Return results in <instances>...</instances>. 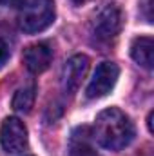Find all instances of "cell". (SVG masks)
I'll return each instance as SVG.
<instances>
[{
	"mask_svg": "<svg viewBox=\"0 0 154 156\" xmlns=\"http://www.w3.org/2000/svg\"><path fill=\"white\" fill-rule=\"evenodd\" d=\"M91 134L100 147L118 153L134 140V125L123 111L111 107L96 116Z\"/></svg>",
	"mask_w": 154,
	"mask_h": 156,
	"instance_id": "cell-1",
	"label": "cell"
},
{
	"mask_svg": "<svg viewBox=\"0 0 154 156\" xmlns=\"http://www.w3.org/2000/svg\"><path fill=\"white\" fill-rule=\"evenodd\" d=\"M56 16L54 2L53 0H26V4L20 7L18 24L24 33L35 35L40 31H45Z\"/></svg>",
	"mask_w": 154,
	"mask_h": 156,
	"instance_id": "cell-2",
	"label": "cell"
},
{
	"mask_svg": "<svg viewBox=\"0 0 154 156\" xmlns=\"http://www.w3.org/2000/svg\"><path fill=\"white\" fill-rule=\"evenodd\" d=\"M123 26V13L118 5H105L93 20V35L100 42H111L116 38Z\"/></svg>",
	"mask_w": 154,
	"mask_h": 156,
	"instance_id": "cell-3",
	"label": "cell"
},
{
	"mask_svg": "<svg viewBox=\"0 0 154 156\" xmlns=\"http://www.w3.org/2000/svg\"><path fill=\"white\" fill-rule=\"evenodd\" d=\"M0 145L5 153H20L27 147V127L16 116L5 118L0 125Z\"/></svg>",
	"mask_w": 154,
	"mask_h": 156,
	"instance_id": "cell-4",
	"label": "cell"
},
{
	"mask_svg": "<svg viewBox=\"0 0 154 156\" xmlns=\"http://www.w3.org/2000/svg\"><path fill=\"white\" fill-rule=\"evenodd\" d=\"M118 76H120V67L114 62H102L96 67L94 75L85 89L87 98H102L109 94L118 82Z\"/></svg>",
	"mask_w": 154,
	"mask_h": 156,
	"instance_id": "cell-5",
	"label": "cell"
},
{
	"mask_svg": "<svg viewBox=\"0 0 154 156\" xmlns=\"http://www.w3.org/2000/svg\"><path fill=\"white\" fill-rule=\"evenodd\" d=\"M22 60H24V66L31 73H35V75L44 73L51 66V62H53V47L47 42L33 44V45L24 49Z\"/></svg>",
	"mask_w": 154,
	"mask_h": 156,
	"instance_id": "cell-6",
	"label": "cell"
},
{
	"mask_svg": "<svg viewBox=\"0 0 154 156\" xmlns=\"http://www.w3.org/2000/svg\"><path fill=\"white\" fill-rule=\"evenodd\" d=\"M89 71V58L85 55H75L71 56L65 66H64V73H62V85L67 93H75L82 80L85 78Z\"/></svg>",
	"mask_w": 154,
	"mask_h": 156,
	"instance_id": "cell-7",
	"label": "cell"
},
{
	"mask_svg": "<svg viewBox=\"0 0 154 156\" xmlns=\"http://www.w3.org/2000/svg\"><path fill=\"white\" fill-rule=\"evenodd\" d=\"M69 156H98L89 127H76L69 138Z\"/></svg>",
	"mask_w": 154,
	"mask_h": 156,
	"instance_id": "cell-8",
	"label": "cell"
},
{
	"mask_svg": "<svg viewBox=\"0 0 154 156\" xmlns=\"http://www.w3.org/2000/svg\"><path fill=\"white\" fill-rule=\"evenodd\" d=\"M131 56L136 64L145 69H152L154 64V40L151 37H138L131 44Z\"/></svg>",
	"mask_w": 154,
	"mask_h": 156,
	"instance_id": "cell-9",
	"label": "cell"
},
{
	"mask_svg": "<svg viewBox=\"0 0 154 156\" xmlns=\"http://www.w3.org/2000/svg\"><path fill=\"white\" fill-rule=\"evenodd\" d=\"M35 87L31 85V87H24V89H18L16 93H15V96H13V102H11V105H13V109L16 111V113H24V115H27L29 111H31V107L35 105Z\"/></svg>",
	"mask_w": 154,
	"mask_h": 156,
	"instance_id": "cell-10",
	"label": "cell"
},
{
	"mask_svg": "<svg viewBox=\"0 0 154 156\" xmlns=\"http://www.w3.org/2000/svg\"><path fill=\"white\" fill-rule=\"evenodd\" d=\"M7 58H9V47H7V44L4 40L0 38V67H4Z\"/></svg>",
	"mask_w": 154,
	"mask_h": 156,
	"instance_id": "cell-11",
	"label": "cell"
},
{
	"mask_svg": "<svg viewBox=\"0 0 154 156\" xmlns=\"http://www.w3.org/2000/svg\"><path fill=\"white\" fill-rule=\"evenodd\" d=\"M2 5H11V7H22L26 0H0Z\"/></svg>",
	"mask_w": 154,
	"mask_h": 156,
	"instance_id": "cell-12",
	"label": "cell"
},
{
	"mask_svg": "<svg viewBox=\"0 0 154 156\" xmlns=\"http://www.w3.org/2000/svg\"><path fill=\"white\" fill-rule=\"evenodd\" d=\"M147 125H149V131L152 133V113H149V118H147Z\"/></svg>",
	"mask_w": 154,
	"mask_h": 156,
	"instance_id": "cell-13",
	"label": "cell"
},
{
	"mask_svg": "<svg viewBox=\"0 0 154 156\" xmlns=\"http://www.w3.org/2000/svg\"><path fill=\"white\" fill-rule=\"evenodd\" d=\"M73 2H75V4H83L85 0H73Z\"/></svg>",
	"mask_w": 154,
	"mask_h": 156,
	"instance_id": "cell-14",
	"label": "cell"
},
{
	"mask_svg": "<svg viewBox=\"0 0 154 156\" xmlns=\"http://www.w3.org/2000/svg\"><path fill=\"white\" fill-rule=\"evenodd\" d=\"M29 156H31V154H29Z\"/></svg>",
	"mask_w": 154,
	"mask_h": 156,
	"instance_id": "cell-15",
	"label": "cell"
}]
</instances>
